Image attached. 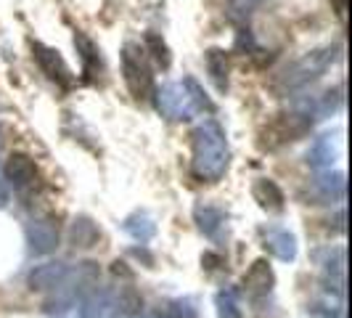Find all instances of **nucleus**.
Listing matches in <instances>:
<instances>
[{
	"label": "nucleus",
	"instance_id": "nucleus-1",
	"mask_svg": "<svg viewBox=\"0 0 352 318\" xmlns=\"http://www.w3.org/2000/svg\"><path fill=\"white\" fill-rule=\"evenodd\" d=\"M194 170L199 178L214 180L228 167V141L217 120H204L194 130Z\"/></svg>",
	"mask_w": 352,
	"mask_h": 318
},
{
	"label": "nucleus",
	"instance_id": "nucleus-2",
	"mask_svg": "<svg viewBox=\"0 0 352 318\" xmlns=\"http://www.w3.org/2000/svg\"><path fill=\"white\" fill-rule=\"evenodd\" d=\"M122 77L130 96L135 101H146L154 93V74L148 67V56L138 43H127L122 48Z\"/></svg>",
	"mask_w": 352,
	"mask_h": 318
},
{
	"label": "nucleus",
	"instance_id": "nucleus-3",
	"mask_svg": "<svg viewBox=\"0 0 352 318\" xmlns=\"http://www.w3.org/2000/svg\"><path fill=\"white\" fill-rule=\"evenodd\" d=\"M336 53L334 48H318V51L305 53L302 59H297L292 67H286L278 80V85L283 90H300L310 83H316L323 72L334 64Z\"/></svg>",
	"mask_w": 352,
	"mask_h": 318
},
{
	"label": "nucleus",
	"instance_id": "nucleus-4",
	"mask_svg": "<svg viewBox=\"0 0 352 318\" xmlns=\"http://www.w3.org/2000/svg\"><path fill=\"white\" fill-rule=\"evenodd\" d=\"M157 109L162 117L167 120H175V123H183V120H191L196 112L194 96L191 90L186 88V83H167L157 90Z\"/></svg>",
	"mask_w": 352,
	"mask_h": 318
},
{
	"label": "nucleus",
	"instance_id": "nucleus-5",
	"mask_svg": "<svg viewBox=\"0 0 352 318\" xmlns=\"http://www.w3.org/2000/svg\"><path fill=\"white\" fill-rule=\"evenodd\" d=\"M32 56H35L37 67L43 70V74L51 83L61 85V88H69L72 83H74V74H72L69 64L64 61V56L56 51V48H48L43 43H32Z\"/></svg>",
	"mask_w": 352,
	"mask_h": 318
},
{
	"label": "nucleus",
	"instance_id": "nucleus-6",
	"mask_svg": "<svg viewBox=\"0 0 352 318\" xmlns=\"http://www.w3.org/2000/svg\"><path fill=\"white\" fill-rule=\"evenodd\" d=\"M74 48L82 59V72L88 74V80H96V74L104 72V61H101V51L96 48V43L90 40L85 32H77L74 35Z\"/></svg>",
	"mask_w": 352,
	"mask_h": 318
},
{
	"label": "nucleus",
	"instance_id": "nucleus-7",
	"mask_svg": "<svg viewBox=\"0 0 352 318\" xmlns=\"http://www.w3.org/2000/svg\"><path fill=\"white\" fill-rule=\"evenodd\" d=\"M6 176H8V180H11L16 189H27V186L35 183L37 167L27 154H11L8 165H6Z\"/></svg>",
	"mask_w": 352,
	"mask_h": 318
},
{
	"label": "nucleus",
	"instance_id": "nucleus-8",
	"mask_svg": "<svg viewBox=\"0 0 352 318\" xmlns=\"http://www.w3.org/2000/svg\"><path fill=\"white\" fill-rule=\"evenodd\" d=\"M228 53L223 48H210L207 51V72H210V80L220 93L228 90Z\"/></svg>",
	"mask_w": 352,
	"mask_h": 318
},
{
	"label": "nucleus",
	"instance_id": "nucleus-9",
	"mask_svg": "<svg viewBox=\"0 0 352 318\" xmlns=\"http://www.w3.org/2000/svg\"><path fill=\"white\" fill-rule=\"evenodd\" d=\"M143 51H146V56H151L162 70H167V67H170V61H173V59H170V48H167V43H164L157 32H146V35H143Z\"/></svg>",
	"mask_w": 352,
	"mask_h": 318
},
{
	"label": "nucleus",
	"instance_id": "nucleus-10",
	"mask_svg": "<svg viewBox=\"0 0 352 318\" xmlns=\"http://www.w3.org/2000/svg\"><path fill=\"white\" fill-rule=\"evenodd\" d=\"M183 83H186V88L191 90V96H194V104H196V109H199V112H214V104H212V98L207 96V93H204V88L196 83L194 77H186Z\"/></svg>",
	"mask_w": 352,
	"mask_h": 318
},
{
	"label": "nucleus",
	"instance_id": "nucleus-11",
	"mask_svg": "<svg viewBox=\"0 0 352 318\" xmlns=\"http://www.w3.org/2000/svg\"><path fill=\"white\" fill-rule=\"evenodd\" d=\"M254 194L263 199V204L267 207V199H273L270 204H273V210H278L281 207V194H278V189L270 183V180H260L257 186H254Z\"/></svg>",
	"mask_w": 352,
	"mask_h": 318
},
{
	"label": "nucleus",
	"instance_id": "nucleus-12",
	"mask_svg": "<svg viewBox=\"0 0 352 318\" xmlns=\"http://www.w3.org/2000/svg\"><path fill=\"white\" fill-rule=\"evenodd\" d=\"M257 3H263V0H233V6H236L239 11H249V8L257 6Z\"/></svg>",
	"mask_w": 352,
	"mask_h": 318
}]
</instances>
